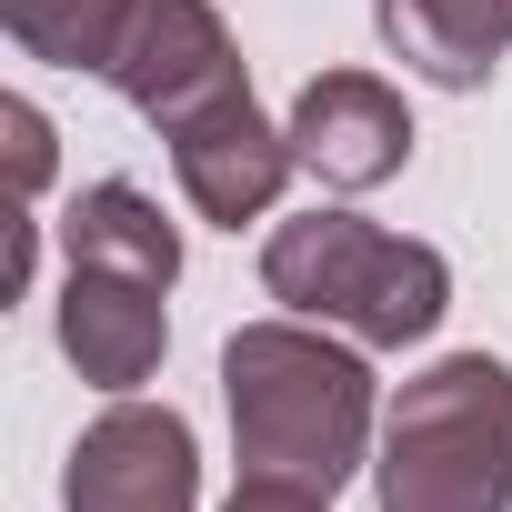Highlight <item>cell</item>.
Segmentation results:
<instances>
[{"instance_id":"6da1fadb","label":"cell","mask_w":512,"mask_h":512,"mask_svg":"<svg viewBox=\"0 0 512 512\" xmlns=\"http://www.w3.org/2000/svg\"><path fill=\"white\" fill-rule=\"evenodd\" d=\"M221 402H231L241 472H292L312 492H342L382 432V392H372L362 342H342L302 312L241 322L221 342Z\"/></svg>"},{"instance_id":"7a4b0ae2","label":"cell","mask_w":512,"mask_h":512,"mask_svg":"<svg viewBox=\"0 0 512 512\" xmlns=\"http://www.w3.org/2000/svg\"><path fill=\"white\" fill-rule=\"evenodd\" d=\"M262 292L362 352H402L452 312V262L362 211H302V221H272L262 241Z\"/></svg>"},{"instance_id":"3957f363","label":"cell","mask_w":512,"mask_h":512,"mask_svg":"<svg viewBox=\"0 0 512 512\" xmlns=\"http://www.w3.org/2000/svg\"><path fill=\"white\" fill-rule=\"evenodd\" d=\"M382 512H512V372L492 352H442L382 412L372 452Z\"/></svg>"},{"instance_id":"277c9868","label":"cell","mask_w":512,"mask_h":512,"mask_svg":"<svg viewBox=\"0 0 512 512\" xmlns=\"http://www.w3.org/2000/svg\"><path fill=\"white\" fill-rule=\"evenodd\" d=\"M101 81L161 141L191 131V121H211V111H231V101H251V71H241V51H231V31H221L211 0H131V21H121Z\"/></svg>"},{"instance_id":"5b68a950","label":"cell","mask_w":512,"mask_h":512,"mask_svg":"<svg viewBox=\"0 0 512 512\" xmlns=\"http://www.w3.org/2000/svg\"><path fill=\"white\" fill-rule=\"evenodd\" d=\"M61 512H201V442L171 402L121 392L61 462Z\"/></svg>"},{"instance_id":"8992f818","label":"cell","mask_w":512,"mask_h":512,"mask_svg":"<svg viewBox=\"0 0 512 512\" xmlns=\"http://www.w3.org/2000/svg\"><path fill=\"white\" fill-rule=\"evenodd\" d=\"M292 151L322 191H382L412 161V111L382 71H312L292 101Z\"/></svg>"},{"instance_id":"52a82bcc","label":"cell","mask_w":512,"mask_h":512,"mask_svg":"<svg viewBox=\"0 0 512 512\" xmlns=\"http://www.w3.org/2000/svg\"><path fill=\"white\" fill-rule=\"evenodd\" d=\"M292 171H302L292 121H262V101H231V111L171 131V181H181V201H191L201 221H221V231L262 221Z\"/></svg>"},{"instance_id":"ba28073f","label":"cell","mask_w":512,"mask_h":512,"mask_svg":"<svg viewBox=\"0 0 512 512\" xmlns=\"http://www.w3.org/2000/svg\"><path fill=\"white\" fill-rule=\"evenodd\" d=\"M161 352H171V312H161L151 282L91 272V262L61 272V362H71L91 392H111V402L141 392V382L161 372Z\"/></svg>"},{"instance_id":"9c48e42d","label":"cell","mask_w":512,"mask_h":512,"mask_svg":"<svg viewBox=\"0 0 512 512\" xmlns=\"http://www.w3.org/2000/svg\"><path fill=\"white\" fill-rule=\"evenodd\" d=\"M372 21L382 51L432 91H482L492 61L512 51V0H372Z\"/></svg>"},{"instance_id":"30bf717a","label":"cell","mask_w":512,"mask_h":512,"mask_svg":"<svg viewBox=\"0 0 512 512\" xmlns=\"http://www.w3.org/2000/svg\"><path fill=\"white\" fill-rule=\"evenodd\" d=\"M61 251L91 262V272H131V282H151V292L181 282V231L161 221V201H151L141 181H91V191L61 211Z\"/></svg>"},{"instance_id":"8fae6325","label":"cell","mask_w":512,"mask_h":512,"mask_svg":"<svg viewBox=\"0 0 512 512\" xmlns=\"http://www.w3.org/2000/svg\"><path fill=\"white\" fill-rule=\"evenodd\" d=\"M121 21L131 0H0V31L21 41V61H51V71H111Z\"/></svg>"},{"instance_id":"7c38bea8","label":"cell","mask_w":512,"mask_h":512,"mask_svg":"<svg viewBox=\"0 0 512 512\" xmlns=\"http://www.w3.org/2000/svg\"><path fill=\"white\" fill-rule=\"evenodd\" d=\"M0 141H11V191H21V211H31L41 181H51V111H41V101H0Z\"/></svg>"},{"instance_id":"4fadbf2b","label":"cell","mask_w":512,"mask_h":512,"mask_svg":"<svg viewBox=\"0 0 512 512\" xmlns=\"http://www.w3.org/2000/svg\"><path fill=\"white\" fill-rule=\"evenodd\" d=\"M221 512H332V492H312V482H292V472H241V492H231Z\"/></svg>"}]
</instances>
